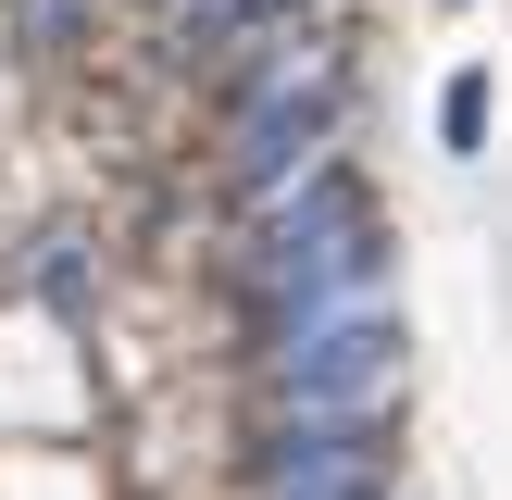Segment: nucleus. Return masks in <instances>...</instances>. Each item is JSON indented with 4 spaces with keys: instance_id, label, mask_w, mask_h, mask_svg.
I'll list each match as a JSON object with an SVG mask.
<instances>
[{
    "instance_id": "obj_6",
    "label": "nucleus",
    "mask_w": 512,
    "mask_h": 500,
    "mask_svg": "<svg viewBox=\"0 0 512 500\" xmlns=\"http://www.w3.org/2000/svg\"><path fill=\"white\" fill-rule=\"evenodd\" d=\"M450 13H463V0H450Z\"/></svg>"
},
{
    "instance_id": "obj_1",
    "label": "nucleus",
    "mask_w": 512,
    "mask_h": 500,
    "mask_svg": "<svg viewBox=\"0 0 512 500\" xmlns=\"http://www.w3.org/2000/svg\"><path fill=\"white\" fill-rule=\"evenodd\" d=\"M275 200V225H263V250H250V275H263V300L275 313H350V300H375V275H388V250H375V225H363V188H350L338 163H300V188H263Z\"/></svg>"
},
{
    "instance_id": "obj_2",
    "label": "nucleus",
    "mask_w": 512,
    "mask_h": 500,
    "mask_svg": "<svg viewBox=\"0 0 512 500\" xmlns=\"http://www.w3.org/2000/svg\"><path fill=\"white\" fill-rule=\"evenodd\" d=\"M275 388H288L300 425H363L375 400L400 388V325L375 313V300H350V313H300L288 350H275Z\"/></svg>"
},
{
    "instance_id": "obj_3",
    "label": "nucleus",
    "mask_w": 512,
    "mask_h": 500,
    "mask_svg": "<svg viewBox=\"0 0 512 500\" xmlns=\"http://www.w3.org/2000/svg\"><path fill=\"white\" fill-rule=\"evenodd\" d=\"M325 100H338V63H325V50H300V63H275L263 88H250V113H238V188H288V163H313Z\"/></svg>"
},
{
    "instance_id": "obj_4",
    "label": "nucleus",
    "mask_w": 512,
    "mask_h": 500,
    "mask_svg": "<svg viewBox=\"0 0 512 500\" xmlns=\"http://www.w3.org/2000/svg\"><path fill=\"white\" fill-rule=\"evenodd\" d=\"M263 475H275V500H375L388 488V450H375V425H300Z\"/></svg>"
},
{
    "instance_id": "obj_5",
    "label": "nucleus",
    "mask_w": 512,
    "mask_h": 500,
    "mask_svg": "<svg viewBox=\"0 0 512 500\" xmlns=\"http://www.w3.org/2000/svg\"><path fill=\"white\" fill-rule=\"evenodd\" d=\"M438 138L463 150V163H475V150H488V63H463V75H450V88H438Z\"/></svg>"
}]
</instances>
